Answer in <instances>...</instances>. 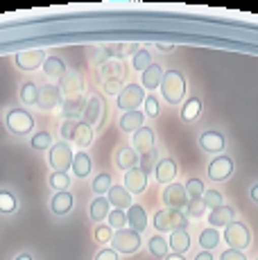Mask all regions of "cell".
<instances>
[{"instance_id":"6da1fadb","label":"cell","mask_w":258,"mask_h":260,"mask_svg":"<svg viewBox=\"0 0 258 260\" xmlns=\"http://www.w3.org/2000/svg\"><path fill=\"white\" fill-rule=\"evenodd\" d=\"M152 226L158 233L181 231V229H188V215L181 211H172V208H161L152 217Z\"/></svg>"},{"instance_id":"7a4b0ae2","label":"cell","mask_w":258,"mask_h":260,"mask_svg":"<svg viewBox=\"0 0 258 260\" xmlns=\"http://www.w3.org/2000/svg\"><path fill=\"white\" fill-rule=\"evenodd\" d=\"M222 240L227 242V247H229V249L245 251V249L251 247V229L247 226L245 222H238V219H233L229 226H224Z\"/></svg>"},{"instance_id":"3957f363","label":"cell","mask_w":258,"mask_h":260,"mask_svg":"<svg viewBox=\"0 0 258 260\" xmlns=\"http://www.w3.org/2000/svg\"><path fill=\"white\" fill-rule=\"evenodd\" d=\"M161 95L166 98V102L170 104H179L186 95V79L181 73L177 71H168L161 79Z\"/></svg>"},{"instance_id":"277c9868","label":"cell","mask_w":258,"mask_h":260,"mask_svg":"<svg viewBox=\"0 0 258 260\" xmlns=\"http://www.w3.org/2000/svg\"><path fill=\"white\" fill-rule=\"evenodd\" d=\"M111 247L116 249L120 256H134V253L141 251L143 236H141V233H136V231H132V229H122V231L113 233Z\"/></svg>"},{"instance_id":"5b68a950","label":"cell","mask_w":258,"mask_h":260,"mask_svg":"<svg viewBox=\"0 0 258 260\" xmlns=\"http://www.w3.org/2000/svg\"><path fill=\"white\" fill-rule=\"evenodd\" d=\"M145 102V91L141 84H129L118 95V107L122 111H138V107Z\"/></svg>"},{"instance_id":"8992f818","label":"cell","mask_w":258,"mask_h":260,"mask_svg":"<svg viewBox=\"0 0 258 260\" xmlns=\"http://www.w3.org/2000/svg\"><path fill=\"white\" fill-rule=\"evenodd\" d=\"M73 149L68 143H54L50 147V166L54 172H66L68 168H73Z\"/></svg>"},{"instance_id":"52a82bcc","label":"cell","mask_w":258,"mask_h":260,"mask_svg":"<svg viewBox=\"0 0 258 260\" xmlns=\"http://www.w3.org/2000/svg\"><path fill=\"white\" fill-rule=\"evenodd\" d=\"M161 199H163V204H166V208H172V211H181V208H186L188 202H190L186 194V188L177 181L170 183V186H166Z\"/></svg>"},{"instance_id":"ba28073f","label":"cell","mask_w":258,"mask_h":260,"mask_svg":"<svg viewBox=\"0 0 258 260\" xmlns=\"http://www.w3.org/2000/svg\"><path fill=\"white\" fill-rule=\"evenodd\" d=\"M233 158L231 156H227V154H222V156H217V158H213L211 163H208V179L211 181H227V179L233 174Z\"/></svg>"},{"instance_id":"9c48e42d","label":"cell","mask_w":258,"mask_h":260,"mask_svg":"<svg viewBox=\"0 0 258 260\" xmlns=\"http://www.w3.org/2000/svg\"><path fill=\"white\" fill-rule=\"evenodd\" d=\"M7 127L12 129L14 134H27V132H32V127H34V118L29 116V113L25 111V109H12V111L7 113Z\"/></svg>"},{"instance_id":"30bf717a","label":"cell","mask_w":258,"mask_h":260,"mask_svg":"<svg viewBox=\"0 0 258 260\" xmlns=\"http://www.w3.org/2000/svg\"><path fill=\"white\" fill-rule=\"evenodd\" d=\"M46 50H23V52H18L16 57H14V61H16V66L21 68V71H34V68H39L43 61H46Z\"/></svg>"},{"instance_id":"8fae6325","label":"cell","mask_w":258,"mask_h":260,"mask_svg":"<svg viewBox=\"0 0 258 260\" xmlns=\"http://www.w3.org/2000/svg\"><path fill=\"white\" fill-rule=\"evenodd\" d=\"M206 219H208V226H213V229H224V226H229L233 219H236V208H233V206H227V204H222V206H217V208H213V211H208Z\"/></svg>"},{"instance_id":"7c38bea8","label":"cell","mask_w":258,"mask_h":260,"mask_svg":"<svg viewBox=\"0 0 258 260\" xmlns=\"http://www.w3.org/2000/svg\"><path fill=\"white\" fill-rule=\"evenodd\" d=\"M75 206V197H73L71 190H61V192H54L50 199V211L57 217H66L68 213Z\"/></svg>"},{"instance_id":"4fadbf2b","label":"cell","mask_w":258,"mask_h":260,"mask_svg":"<svg viewBox=\"0 0 258 260\" xmlns=\"http://www.w3.org/2000/svg\"><path fill=\"white\" fill-rule=\"evenodd\" d=\"M125 213H127V229H132V231H136V233H143L147 229L150 219H147V211L141 204H132Z\"/></svg>"},{"instance_id":"5bb4252c","label":"cell","mask_w":258,"mask_h":260,"mask_svg":"<svg viewBox=\"0 0 258 260\" xmlns=\"http://www.w3.org/2000/svg\"><path fill=\"white\" fill-rule=\"evenodd\" d=\"M134 152L141 156L154 152V132L150 127H141L138 132H134Z\"/></svg>"},{"instance_id":"9a60e30c","label":"cell","mask_w":258,"mask_h":260,"mask_svg":"<svg viewBox=\"0 0 258 260\" xmlns=\"http://www.w3.org/2000/svg\"><path fill=\"white\" fill-rule=\"evenodd\" d=\"M125 188L132 194L145 192V188H147V174L143 172L138 166L132 168V170H127V172H125Z\"/></svg>"},{"instance_id":"2e32d148","label":"cell","mask_w":258,"mask_h":260,"mask_svg":"<svg viewBox=\"0 0 258 260\" xmlns=\"http://www.w3.org/2000/svg\"><path fill=\"white\" fill-rule=\"evenodd\" d=\"M154 179L158 183H166V186L175 183V179H177V163L172 161V158H161V161L154 166Z\"/></svg>"},{"instance_id":"e0dca14e","label":"cell","mask_w":258,"mask_h":260,"mask_svg":"<svg viewBox=\"0 0 258 260\" xmlns=\"http://www.w3.org/2000/svg\"><path fill=\"white\" fill-rule=\"evenodd\" d=\"M200 145H202V149L208 154H217V152H222V149L227 147V141H224V136H222L220 132H215V129H208V132H204L200 136Z\"/></svg>"},{"instance_id":"ac0fdd59","label":"cell","mask_w":258,"mask_h":260,"mask_svg":"<svg viewBox=\"0 0 258 260\" xmlns=\"http://www.w3.org/2000/svg\"><path fill=\"white\" fill-rule=\"evenodd\" d=\"M107 199L111 204V208H118V211H127L132 206V192L125 186H111V190L107 192Z\"/></svg>"},{"instance_id":"d6986e66","label":"cell","mask_w":258,"mask_h":260,"mask_svg":"<svg viewBox=\"0 0 258 260\" xmlns=\"http://www.w3.org/2000/svg\"><path fill=\"white\" fill-rule=\"evenodd\" d=\"M61 100V88L54 86V84H46V86L39 88V98H37V107L41 109H52L59 104Z\"/></svg>"},{"instance_id":"ffe728a7","label":"cell","mask_w":258,"mask_h":260,"mask_svg":"<svg viewBox=\"0 0 258 260\" xmlns=\"http://www.w3.org/2000/svg\"><path fill=\"white\" fill-rule=\"evenodd\" d=\"M168 244H170L172 253H181V256H186L188 249L192 247V238H190V233H188L186 229H181V231H172L170 233Z\"/></svg>"},{"instance_id":"44dd1931","label":"cell","mask_w":258,"mask_h":260,"mask_svg":"<svg viewBox=\"0 0 258 260\" xmlns=\"http://www.w3.org/2000/svg\"><path fill=\"white\" fill-rule=\"evenodd\" d=\"M100 77L104 82H122V77H125V66H122V61H118V59H107V61H102Z\"/></svg>"},{"instance_id":"7402d4cb","label":"cell","mask_w":258,"mask_h":260,"mask_svg":"<svg viewBox=\"0 0 258 260\" xmlns=\"http://www.w3.org/2000/svg\"><path fill=\"white\" fill-rule=\"evenodd\" d=\"M109 213H111V204H109L107 197H95L91 202V206H88V215H91V219L95 224H102L109 217Z\"/></svg>"},{"instance_id":"603a6c76","label":"cell","mask_w":258,"mask_h":260,"mask_svg":"<svg viewBox=\"0 0 258 260\" xmlns=\"http://www.w3.org/2000/svg\"><path fill=\"white\" fill-rule=\"evenodd\" d=\"M220 242H222V233L213 226L204 229V231L200 233V238H197V244H200L202 251H213V249L220 247Z\"/></svg>"},{"instance_id":"cb8c5ba5","label":"cell","mask_w":258,"mask_h":260,"mask_svg":"<svg viewBox=\"0 0 258 260\" xmlns=\"http://www.w3.org/2000/svg\"><path fill=\"white\" fill-rule=\"evenodd\" d=\"M61 91L68 93L71 98H77V95L82 93V75L75 71H68L61 77Z\"/></svg>"},{"instance_id":"d4e9b609","label":"cell","mask_w":258,"mask_h":260,"mask_svg":"<svg viewBox=\"0 0 258 260\" xmlns=\"http://www.w3.org/2000/svg\"><path fill=\"white\" fill-rule=\"evenodd\" d=\"M147 251L152 253L154 258L163 260L170 253V244H168V238H163L161 233H156V236H152L150 240H147Z\"/></svg>"},{"instance_id":"484cf974","label":"cell","mask_w":258,"mask_h":260,"mask_svg":"<svg viewBox=\"0 0 258 260\" xmlns=\"http://www.w3.org/2000/svg\"><path fill=\"white\" fill-rule=\"evenodd\" d=\"M163 68L158 66V63H152L150 68H145L143 71V88H150V91H154V88L161 86V79H163Z\"/></svg>"},{"instance_id":"4316f807","label":"cell","mask_w":258,"mask_h":260,"mask_svg":"<svg viewBox=\"0 0 258 260\" xmlns=\"http://www.w3.org/2000/svg\"><path fill=\"white\" fill-rule=\"evenodd\" d=\"M143 122H145V116H143L141 111H125L120 118V129L122 132H138V129L143 127Z\"/></svg>"},{"instance_id":"83f0119b","label":"cell","mask_w":258,"mask_h":260,"mask_svg":"<svg viewBox=\"0 0 258 260\" xmlns=\"http://www.w3.org/2000/svg\"><path fill=\"white\" fill-rule=\"evenodd\" d=\"M71 141L77 145V147H88V145L93 143V127L86 122H77L75 132H73Z\"/></svg>"},{"instance_id":"f1b7e54d","label":"cell","mask_w":258,"mask_h":260,"mask_svg":"<svg viewBox=\"0 0 258 260\" xmlns=\"http://www.w3.org/2000/svg\"><path fill=\"white\" fill-rule=\"evenodd\" d=\"M91 168H93V163H91V156H88L86 152H77L75 156H73V174L79 179H84V177H88L91 174Z\"/></svg>"},{"instance_id":"f546056e","label":"cell","mask_w":258,"mask_h":260,"mask_svg":"<svg viewBox=\"0 0 258 260\" xmlns=\"http://www.w3.org/2000/svg\"><path fill=\"white\" fill-rule=\"evenodd\" d=\"M116 166L120 168V170H125V172L138 166V154L134 152V147H122V149H118V154H116Z\"/></svg>"},{"instance_id":"4dcf8cb0","label":"cell","mask_w":258,"mask_h":260,"mask_svg":"<svg viewBox=\"0 0 258 260\" xmlns=\"http://www.w3.org/2000/svg\"><path fill=\"white\" fill-rule=\"evenodd\" d=\"M100 118H102V100L98 95H93L86 102V109H84V122L93 124V122H100Z\"/></svg>"},{"instance_id":"1f68e13d","label":"cell","mask_w":258,"mask_h":260,"mask_svg":"<svg viewBox=\"0 0 258 260\" xmlns=\"http://www.w3.org/2000/svg\"><path fill=\"white\" fill-rule=\"evenodd\" d=\"M43 73H46L50 79H59L66 75V63H63L59 57H48L46 61H43Z\"/></svg>"},{"instance_id":"d6a6232c","label":"cell","mask_w":258,"mask_h":260,"mask_svg":"<svg viewBox=\"0 0 258 260\" xmlns=\"http://www.w3.org/2000/svg\"><path fill=\"white\" fill-rule=\"evenodd\" d=\"M18 208V199L12 190L3 188L0 190V215H14Z\"/></svg>"},{"instance_id":"836d02e7","label":"cell","mask_w":258,"mask_h":260,"mask_svg":"<svg viewBox=\"0 0 258 260\" xmlns=\"http://www.w3.org/2000/svg\"><path fill=\"white\" fill-rule=\"evenodd\" d=\"M84 109H86V102L82 100V95H77V98H68V102L63 104V116L68 120H77L79 113H84Z\"/></svg>"},{"instance_id":"e575fe53","label":"cell","mask_w":258,"mask_h":260,"mask_svg":"<svg viewBox=\"0 0 258 260\" xmlns=\"http://www.w3.org/2000/svg\"><path fill=\"white\" fill-rule=\"evenodd\" d=\"M113 233L116 231H113L109 224H95V229H93V240H95L98 244H102V247H107V244H111Z\"/></svg>"},{"instance_id":"d590c367","label":"cell","mask_w":258,"mask_h":260,"mask_svg":"<svg viewBox=\"0 0 258 260\" xmlns=\"http://www.w3.org/2000/svg\"><path fill=\"white\" fill-rule=\"evenodd\" d=\"M111 174H107V172H102V174H98L95 179H93V183H91V188H93V192L98 194V197H104V194L111 190Z\"/></svg>"},{"instance_id":"8d00e7d4","label":"cell","mask_w":258,"mask_h":260,"mask_svg":"<svg viewBox=\"0 0 258 260\" xmlns=\"http://www.w3.org/2000/svg\"><path fill=\"white\" fill-rule=\"evenodd\" d=\"M200 111H202V102H200V98H190L186 104H183V109H181V118L186 120V122H192V120L200 116Z\"/></svg>"},{"instance_id":"74e56055","label":"cell","mask_w":258,"mask_h":260,"mask_svg":"<svg viewBox=\"0 0 258 260\" xmlns=\"http://www.w3.org/2000/svg\"><path fill=\"white\" fill-rule=\"evenodd\" d=\"M186 194H188V199H202L204 197V192H206V188H204V181L202 179H197V177H192V179H188L186 181Z\"/></svg>"},{"instance_id":"f35d334b","label":"cell","mask_w":258,"mask_h":260,"mask_svg":"<svg viewBox=\"0 0 258 260\" xmlns=\"http://www.w3.org/2000/svg\"><path fill=\"white\" fill-rule=\"evenodd\" d=\"M107 224L113 231H122V229H127V213L118 211V208H111V213H109V217H107Z\"/></svg>"},{"instance_id":"ab89813d","label":"cell","mask_w":258,"mask_h":260,"mask_svg":"<svg viewBox=\"0 0 258 260\" xmlns=\"http://www.w3.org/2000/svg\"><path fill=\"white\" fill-rule=\"evenodd\" d=\"M39 98V86L34 82H25L21 84V102L23 104H37Z\"/></svg>"},{"instance_id":"60d3db41","label":"cell","mask_w":258,"mask_h":260,"mask_svg":"<svg viewBox=\"0 0 258 260\" xmlns=\"http://www.w3.org/2000/svg\"><path fill=\"white\" fill-rule=\"evenodd\" d=\"M50 188L54 192H61V190L71 188V177L66 172H52L50 174Z\"/></svg>"},{"instance_id":"b9f144b4","label":"cell","mask_w":258,"mask_h":260,"mask_svg":"<svg viewBox=\"0 0 258 260\" xmlns=\"http://www.w3.org/2000/svg\"><path fill=\"white\" fill-rule=\"evenodd\" d=\"M202 199H204V204H206L208 211H213V208H217V206H222V204H224V194H222L220 190H215V188L206 190Z\"/></svg>"},{"instance_id":"7bdbcfd3","label":"cell","mask_w":258,"mask_h":260,"mask_svg":"<svg viewBox=\"0 0 258 260\" xmlns=\"http://www.w3.org/2000/svg\"><path fill=\"white\" fill-rule=\"evenodd\" d=\"M208 211L206 208V204H204V199H190L188 202V206H186V213H188V217H202Z\"/></svg>"},{"instance_id":"ee69618b","label":"cell","mask_w":258,"mask_h":260,"mask_svg":"<svg viewBox=\"0 0 258 260\" xmlns=\"http://www.w3.org/2000/svg\"><path fill=\"white\" fill-rule=\"evenodd\" d=\"M152 66V57L147 50H138L134 54V71H145V68Z\"/></svg>"},{"instance_id":"f6af8a7d","label":"cell","mask_w":258,"mask_h":260,"mask_svg":"<svg viewBox=\"0 0 258 260\" xmlns=\"http://www.w3.org/2000/svg\"><path fill=\"white\" fill-rule=\"evenodd\" d=\"M32 147L34 149H48V147H52V136L48 132H39V134H34V138H32Z\"/></svg>"},{"instance_id":"bcb514c9","label":"cell","mask_w":258,"mask_h":260,"mask_svg":"<svg viewBox=\"0 0 258 260\" xmlns=\"http://www.w3.org/2000/svg\"><path fill=\"white\" fill-rule=\"evenodd\" d=\"M138 161H141V166H138V168H141V170H143V172H145V174H150L152 170H154V166L158 163V161H156V152L143 154V156L138 158Z\"/></svg>"},{"instance_id":"7dc6e473","label":"cell","mask_w":258,"mask_h":260,"mask_svg":"<svg viewBox=\"0 0 258 260\" xmlns=\"http://www.w3.org/2000/svg\"><path fill=\"white\" fill-rule=\"evenodd\" d=\"M93 260H120V253H118L113 247H102L100 251L93 256Z\"/></svg>"},{"instance_id":"c3c4849f","label":"cell","mask_w":258,"mask_h":260,"mask_svg":"<svg viewBox=\"0 0 258 260\" xmlns=\"http://www.w3.org/2000/svg\"><path fill=\"white\" fill-rule=\"evenodd\" d=\"M220 260H249L245 251H236V249H224L220 253Z\"/></svg>"},{"instance_id":"681fc988","label":"cell","mask_w":258,"mask_h":260,"mask_svg":"<svg viewBox=\"0 0 258 260\" xmlns=\"http://www.w3.org/2000/svg\"><path fill=\"white\" fill-rule=\"evenodd\" d=\"M145 113L147 116H158V100L154 98V95H150V98H145Z\"/></svg>"},{"instance_id":"f907efd6","label":"cell","mask_w":258,"mask_h":260,"mask_svg":"<svg viewBox=\"0 0 258 260\" xmlns=\"http://www.w3.org/2000/svg\"><path fill=\"white\" fill-rule=\"evenodd\" d=\"M77 122H79V120H66V122L61 124V136L66 138V141H71V136H73V132H75Z\"/></svg>"},{"instance_id":"816d5d0a","label":"cell","mask_w":258,"mask_h":260,"mask_svg":"<svg viewBox=\"0 0 258 260\" xmlns=\"http://www.w3.org/2000/svg\"><path fill=\"white\" fill-rule=\"evenodd\" d=\"M122 82H104V93L107 95H120Z\"/></svg>"},{"instance_id":"f5cc1de1","label":"cell","mask_w":258,"mask_h":260,"mask_svg":"<svg viewBox=\"0 0 258 260\" xmlns=\"http://www.w3.org/2000/svg\"><path fill=\"white\" fill-rule=\"evenodd\" d=\"M195 260H215V256H213V251H200L195 253Z\"/></svg>"},{"instance_id":"db71d44e","label":"cell","mask_w":258,"mask_h":260,"mask_svg":"<svg viewBox=\"0 0 258 260\" xmlns=\"http://www.w3.org/2000/svg\"><path fill=\"white\" fill-rule=\"evenodd\" d=\"M14 260H37V258H34L29 251H18L16 256H14Z\"/></svg>"},{"instance_id":"11a10c76","label":"cell","mask_w":258,"mask_h":260,"mask_svg":"<svg viewBox=\"0 0 258 260\" xmlns=\"http://www.w3.org/2000/svg\"><path fill=\"white\" fill-rule=\"evenodd\" d=\"M249 197H251V202H254V204H258V183H254V186H251Z\"/></svg>"},{"instance_id":"9f6ffc18","label":"cell","mask_w":258,"mask_h":260,"mask_svg":"<svg viewBox=\"0 0 258 260\" xmlns=\"http://www.w3.org/2000/svg\"><path fill=\"white\" fill-rule=\"evenodd\" d=\"M163 260H188V258H186V256H181V253H172V251H170Z\"/></svg>"},{"instance_id":"6f0895ef","label":"cell","mask_w":258,"mask_h":260,"mask_svg":"<svg viewBox=\"0 0 258 260\" xmlns=\"http://www.w3.org/2000/svg\"><path fill=\"white\" fill-rule=\"evenodd\" d=\"M158 50H163V52H170L172 46H170V43H158Z\"/></svg>"},{"instance_id":"680465c9","label":"cell","mask_w":258,"mask_h":260,"mask_svg":"<svg viewBox=\"0 0 258 260\" xmlns=\"http://www.w3.org/2000/svg\"><path fill=\"white\" fill-rule=\"evenodd\" d=\"M256 260H258V258H256Z\"/></svg>"}]
</instances>
